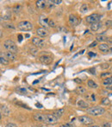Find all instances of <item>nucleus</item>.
Masks as SVG:
<instances>
[{
	"mask_svg": "<svg viewBox=\"0 0 112 127\" xmlns=\"http://www.w3.org/2000/svg\"><path fill=\"white\" fill-rule=\"evenodd\" d=\"M4 48L7 51H10V52H12V53L14 54H17L18 52L17 46L16 45V43L12 40H6L4 42Z\"/></svg>",
	"mask_w": 112,
	"mask_h": 127,
	"instance_id": "1",
	"label": "nucleus"
},
{
	"mask_svg": "<svg viewBox=\"0 0 112 127\" xmlns=\"http://www.w3.org/2000/svg\"><path fill=\"white\" fill-rule=\"evenodd\" d=\"M104 113H105V110L103 107H100V106H93V107L87 109V113L90 114V115L93 116V117L103 115Z\"/></svg>",
	"mask_w": 112,
	"mask_h": 127,
	"instance_id": "2",
	"label": "nucleus"
},
{
	"mask_svg": "<svg viewBox=\"0 0 112 127\" xmlns=\"http://www.w3.org/2000/svg\"><path fill=\"white\" fill-rule=\"evenodd\" d=\"M17 28L22 31H29L33 29V25L29 21H22L17 24Z\"/></svg>",
	"mask_w": 112,
	"mask_h": 127,
	"instance_id": "3",
	"label": "nucleus"
},
{
	"mask_svg": "<svg viewBox=\"0 0 112 127\" xmlns=\"http://www.w3.org/2000/svg\"><path fill=\"white\" fill-rule=\"evenodd\" d=\"M58 119L59 118H57L53 114H44L43 115L42 123H45V124H48V125H54V124H56L58 122Z\"/></svg>",
	"mask_w": 112,
	"mask_h": 127,
	"instance_id": "4",
	"label": "nucleus"
},
{
	"mask_svg": "<svg viewBox=\"0 0 112 127\" xmlns=\"http://www.w3.org/2000/svg\"><path fill=\"white\" fill-rule=\"evenodd\" d=\"M100 18H101V16L98 13H93L91 15H89L87 16L85 18V21L86 23H88V24H96V23H98V22H100Z\"/></svg>",
	"mask_w": 112,
	"mask_h": 127,
	"instance_id": "5",
	"label": "nucleus"
},
{
	"mask_svg": "<svg viewBox=\"0 0 112 127\" xmlns=\"http://www.w3.org/2000/svg\"><path fill=\"white\" fill-rule=\"evenodd\" d=\"M79 121L86 125H90L94 124V119L91 118V117H89V116H80V117H79Z\"/></svg>",
	"mask_w": 112,
	"mask_h": 127,
	"instance_id": "6",
	"label": "nucleus"
},
{
	"mask_svg": "<svg viewBox=\"0 0 112 127\" xmlns=\"http://www.w3.org/2000/svg\"><path fill=\"white\" fill-rule=\"evenodd\" d=\"M32 43H33L36 47H38V48H43V47H45V45H46L45 41L41 38H38V37H34V38L32 39Z\"/></svg>",
	"mask_w": 112,
	"mask_h": 127,
	"instance_id": "7",
	"label": "nucleus"
},
{
	"mask_svg": "<svg viewBox=\"0 0 112 127\" xmlns=\"http://www.w3.org/2000/svg\"><path fill=\"white\" fill-rule=\"evenodd\" d=\"M39 61H41V63H43V64H50L51 62H52V56H50V55H41V56H40V58H39Z\"/></svg>",
	"mask_w": 112,
	"mask_h": 127,
	"instance_id": "8",
	"label": "nucleus"
},
{
	"mask_svg": "<svg viewBox=\"0 0 112 127\" xmlns=\"http://www.w3.org/2000/svg\"><path fill=\"white\" fill-rule=\"evenodd\" d=\"M48 22H49V18L42 15L39 18V24H41V26H43V28H46V27H48Z\"/></svg>",
	"mask_w": 112,
	"mask_h": 127,
	"instance_id": "9",
	"label": "nucleus"
},
{
	"mask_svg": "<svg viewBox=\"0 0 112 127\" xmlns=\"http://www.w3.org/2000/svg\"><path fill=\"white\" fill-rule=\"evenodd\" d=\"M79 20L76 16H74V15H70L69 16V24L71 26H72V27L77 26V25L79 24Z\"/></svg>",
	"mask_w": 112,
	"mask_h": 127,
	"instance_id": "10",
	"label": "nucleus"
},
{
	"mask_svg": "<svg viewBox=\"0 0 112 127\" xmlns=\"http://www.w3.org/2000/svg\"><path fill=\"white\" fill-rule=\"evenodd\" d=\"M36 34L38 35L39 36H41V37H45L48 35V30L46 28H38V29H36Z\"/></svg>",
	"mask_w": 112,
	"mask_h": 127,
	"instance_id": "11",
	"label": "nucleus"
},
{
	"mask_svg": "<svg viewBox=\"0 0 112 127\" xmlns=\"http://www.w3.org/2000/svg\"><path fill=\"white\" fill-rule=\"evenodd\" d=\"M47 3H48V1H44V0L37 1V2H36V7L38 8L39 10H44L48 5Z\"/></svg>",
	"mask_w": 112,
	"mask_h": 127,
	"instance_id": "12",
	"label": "nucleus"
},
{
	"mask_svg": "<svg viewBox=\"0 0 112 127\" xmlns=\"http://www.w3.org/2000/svg\"><path fill=\"white\" fill-rule=\"evenodd\" d=\"M0 62L2 65H7L9 64V59L7 58V56L5 55V54H4V52L0 53Z\"/></svg>",
	"mask_w": 112,
	"mask_h": 127,
	"instance_id": "13",
	"label": "nucleus"
},
{
	"mask_svg": "<svg viewBox=\"0 0 112 127\" xmlns=\"http://www.w3.org/2000/svg\"><path fill=\"white\" fill-rule=\"evenodd\" d=\"M77 106L79 107L82 108V109H89V104L85 100H82V99H79L77 102Z\"/></svg>",
	"mask_w": 112,
	"mask_h": 127,
	"instance_id": "14",
	"label": "nucleus"
},
{
	"mask_svg": "<svg viewBox=\"0 0 112 127\" xmlns=\"http://www.w3.org/2000/svg\"><path fill=\"white\" fill-rule=\"evenodd\" d=\"M103 26V24L102 22H98V23H96V24H93L91 25V29L92 30V31H98V30H99V29L102 28Z\"/></svg>",
	"mask_w": 112,
	"mask_h": 127,
	"instance_id": "15",
	"label": "nucleus"
},
{
	"mask_svg": "<svg viewBox=\"0 0 112 127\" xmlns=\"http://www.w3.org/2000/svg\"><path fill=\"white\" fill-rule=\"evenodd\" d=\"M85 99L87 100L91 101V102H95L97 101V98H96V95L94 93H87L85 94Z\"/></svg>",
	"mask_w": 112,
	"mask_h": 127,
	"instance_id": "16",
	"label": "nucleus"
},
{
	"mask_svg": "<svg viewBox=\"0 0 112 127\" xmlns=\"http://www.w3.org/2000/svg\"><path fill=\"white\" fill-rule=\"evenodd\" d=\"M1 113L4 114V116H9L10 114V108L8 107L7 106H5V105H2L1 106Z\"/></svg>",
	"mask_w": 112,
	"mask_h": 127,
	"instance_id": "17",
	"label": "nucleus"
},
{
	"mask_svg": "<svg viewBox=\"0 0 112 127\" xmlns=\"http://www.w3.org/2000/svg\"><path fill=\"white\" fill-rule=\"evenodd\" d=\"M65 113V109L64 108H61V109H58V110H55L54 113H53V115L55 116V117L57 118H60V117L63 116Z\"/></svg>",
	"mask_w": 112,
	"mask_h": 127,
	"instance_id": "18",
	"label": "nucleus"
},
{
	"mask_svg": "<svg viewBox=\"0 0 112 127\" xmlns=\"http://www.w3.org/2000/svg\"><path fill=\"white\" fill-rule=\"evenodd\" d=\"M99 49L102 52L106 53V52H108V51L110 50V46L108 45V44H106V43H102V44L99 45Z\"/></svg>",
	"mask_w": 112,
	"mask_h": 127,
	"instance_id": "19",
	"label": "nucleus"
},
{
	"mask_svg": "<svg viewBox=\"0 0 112 127\" xmlns=\"http://www.w3.org/2000/svg\"><path fill=\"white\" fill-rule=\"evenodd\" d=\"M5 55L7 56V58L9 59V61H14L16 60V58H17V55H16V54L12 53V52H10V51H6L5 52Z\"/></svg>",
	"mask_w": 112,
	"mask_h": 127,
	"instance_id": "20",
	"label": "nucleus"
},
{
	"mask_svg": "<svg viewBox=\"0 0 112 127\" xmlns=\"http://www.w3.org/2000/svg\"><path fill=\"white\" fill-rule=\"evenodd\" d=\"M76 93L78 94H80V95H83V94H86V89L84 87V86H78L76 88Z\"/></svg>",
	"mask_w": 112,
	"mask_h": 127,
	"instance_id": "21",
	"label": "nucleus"
},
{
	"mask_svg": "<svg viewBox=\"0 0 112 127\" xmlns=\"http://www.w3.org/2000/svg\"><path fill=\"white\" fill-rule=\"evenodd\" d=\"M108 37L106 36H103V35H98L96 36V40L97 42H105L107 41Z\"/></svg>",
	"mask_w": 112,
	"mask_h": 127,
	"instance_id": "22",
	"label": "nucleus"
},
{
	"mask_svg": "<svg viewBox=\"0 0 112 127\" xmlns=\"http://www.w3.org/2000/svg\"><path fill=\"white\" fill-rule=\"evenodd\" d=\"M87 85H88V86L91 87V88H98V84L95 83L92 80H89L88 82H87Z\"/></svg>",
	"mask_w": 112,
	"mask_h": 127,
	"instance_id": "23",
	"label": "nucleus"
},
{
	"mask_svg": "<svg viewBox=\"0 0 112 127\" xmlns=\"http://www.w3.org/2000/svg\"><path fill=\"white\" fill-rule=\"evenodd\" d=\"M103 84L104 85V86H110L112 85V77L110 78H107V79H104L103 80Z\"/></svg>",
	"mask_w": 112,
	"mask_h": 127,
	"instance_id": "24",
	"label": "nucleus"
},
{
	"mask_svg": "<svg viewBox=\"0 0 112 127\" xmlns=\"http://www.w3.org/2000/svg\"><path fill=\"white\" fill-rule=\"evenodd\" d=\"M21 10H22V6L19 5H17L13 8V12L16 13V14H19L20 12H21Z\"/></svg>",
	"mask_w": 112,
	"mask_h": 127,
	"instance_id": "25",
	"label": "nucleus"
},
{
	"mask_svg": "<svg viewBox=\"0 0 112 127\" xmlns=\"http://www.w3.org/2000/svg\"><path fill=\"white\" fill-rule=\"evenodd\" d=\"M89 10V7L88 5H86V4H84V5H82L81 8H80V11H81V13H85V12H87Z\"/></svg>",
	"mask_w": 112,
	"mask_h": 127,
	"instance_id": "26",
	"label": "nucleus"
},
{
	"mask_svg": "<svg viewBox=\"0 0 112 127\" xmlns=\"http://www.w3.org/2000/svg\"><path fill=\"white\" fill-rule=\"evenodd\" d=\"M29 51H30L31 55H34V56H36L37 54H38V49L36 48H34V47H31V48H29Z\"/></svg>",
	"mask_w": 112,
	"mask_h": 127,
	"instance_id": "27",
	"label": "nucleus"
},
{
	"mask_svg": "<svg viewBox=\"0 0 112 127\" xmlns=\"http://www.w3.org/2000/svg\"><path fill=\"white\" fill-rule=\"evenodd\" d=\"M2 18H4V20H10L11 18V11L7 10L6 14L4 15V17H2Z\"/></svg>",
	"mask_w": 112,
	"mask_h": 127,
	"instance_id": "28",
	"label": "nucleus"
},
{
	"mask_svg": "<svg viewBox=\"0 0 112 127\" xmlns=\"http://www.w3.org/2000/svg\"><path fill=\"white\" fill-rule=\"evenodd\" d=\"M17 92L20 94H26L27 93V90L24 88V87H17Z\"/></svg>",
	"mask_w": 112,
	"mask_h": 127,
	"instance_id": "29",
	"label": "nucleus"
},
{
	"mask_svg": "<svg viewBox=\"0 0 112 127\" xmlns=\"http://www.w3.org/2000/svg\"><path fill=\"white\" fill-rule=\"evenodd\" d=\"M111 76V74L110 73H103L102 74H101V78L102 79H107V78H110Z\"/></svg>",
	"mask_w": 112,
	"mask_h": 127,
	"instance_id": "30",
	"label": "nucleus"
},
{
	"mask_svg": "<svg viewBox=\"0 0 112 127\" xmlns=\"http://www.w3.org/2000/svg\"><path fill=\"white\" fill-rule=\"evenodd\" d=\"M101 103H102L103 105H104V106H107V105H110V101L108 98H103L102 99V101H101Z\"/></svg>",
	"mask_w": 112,
	"mask_h": 127,
	"instance_id": "31",
	"label": "nucleus"
},
{
	"mask_svg": "<svg viewBox=\"0 0 112 127\" xmlns=\"http://www.w3.org/2000/svg\"><path fill=\"white\" fill-rule=\"evenodd\" d=\"M16 105L21 106V107H22V108H25V109H27V110H30V108H29L25 104H22V102H18V101H17V102H16Z\"/></svg>",
	"mask_w": 112,
	"mask_h": 127,
	"instance_id": "32",
	"label": "nucleus"
},
{
	"mask_svg": "<svg viewBox=\"0 0 112 127\" xmlns=\"http://www.w3.org/2000/svg\"><path fill=\"white\" fill-rule=\"evenodd\" d=\"M48 27L54 28V27H56V23H55L53 19H49V22H48Z\"/></svg>",
	"mask_w": 112,
	"mask_h": 127,
	"instance_id": "33",
	"label": "nucleus"
},
{
	"mask_svg": "<svg viewBox=\"0 0 112 127\" xmlns=\"http://www.w3.org/2000/svg\"><path fill=\"white\" fill-rule=\"evenodd\" d=\"M4 26L6 27V28H8V29H16V28H15V26L12 24H5Z\"/></svg>",
	"mask_w": 112,
	"mask_h": 127,
	"instance_id": "34",
	"label": "nucleus"
},
{
	"mask_svg": "<svg viewBox=\"0 0 112 127\" xmlns=\"http://www.w3.org/2000/svg\"><path fill=\"white\" fill-rule=\"evenodd\" d=\"M109 67H110V65L108 64V63H103V64L101 65V68H102V69H107Z\"/></svg>",
	"mask_w": 112,
	"mask_h": 127,
	"instance_id": "35",
	"label": "nucleus"
},
{
	"mask_svg": "<svg viewBox=\"0 0 112 127\" xmlns=\"http://www.w3.org/2000/svg\"><path fill=\"white\" fill-rule=\"evenodd\" d=\"M112 25V21L111 20H107V21L105 22V26L107 27H110Z\"/></svg>",
	"mask_w": 112,
	"mask_h": 127,
	"instance_id": "36",
	"label": "nucleus"
},
{
	"mask_svg": "<svg viewBox=\"0 0 112 127\" xmlns=\"http://www.w3.org/2000/svg\"><path fill=\"white\" fill-rule=\"evenodd\" d=\"M5 127H18V126L16 124H13V123H8V124H6Z\"/></svg>",
	"mask_w": 112,
	"mask_h": 127,
	"instance_id": "37",
	"label": "nucleus"
},
{
	"mask_svg": "<svg viewBox=\"0 0 112 127\" xmlns=\"http://www.w3.org/2000/svg\"><path fill=\"white\" fill-rule=\"evenodd\" d=\"M51 3H53V4H54V5H60L62 3L61 0H52L51 1Z\"/></svg>",
	"mask_w": 112,
	"mask_h": 127,
	"instance_id": "38",
	"label": "nucleus"
},
{
	"mask_svg": "<svg viewBox=\"0 0 112 127\" xmlns=\"http://www.w3.org/2000/svg\"><path fill=\"white\" fill-rule=\"evenodd\" d=\"M89 71H90V73H91V74H96V68L95 67H91V68L89 69Z\"/></svg>",
	"mask_w": 112,
	"mask_h": 127,
	"instance_id": "39",
	"label": "nucleus"
},
{
	"mask_svg": "<svg viewBox=\"0 0 112 127\" xmlns=\"http://www.w3.org/2000/svg\"><path fill=\"white\" fill-rule=\"evenodd\" d=\"M102 127H111V125L109 122H105L102 125Z\"/></svg>",
	"mask_w": 112,
	"mask_h": 127,
	"instance_id": "40",
	"label": "nucleus"
},
{
	"mask_svg": "<svg viewBox=\"0 0 112 127\" xmlns=\"http://www.w3.org/2000/svg\"><path fill=\"white\" fill-rule=\"evenodd\" d=\"M58 29L60 30V31H62V32H67V29H65V28H63V27H58Z\"/></svg>",
	"mask_w": 112,
	"mask_h": 127,
	"instance_id": "41",
	"label": "nucleus"
},
{
	"mask_svg": "<svg viewBox=\"0 0 112 127\" xmlns=\"http://www.w3.org/2000/svg\"><path fill=\"white\" fill-rule=\"evenodd\" d=\"M60 127H72V126L70 124H63V125H61Z\"/></svg>",
	"mask_w": 112,
	"mask_h": 127,
	"instance_id": "42",
	"label": "nucleus"
},
{
	"mask_svg": "<svg viewBox=\"0 0 112 127\" xmlns=\"http://www.w3.org/2000/svg\"><path fill=\"white\" fill-rule=\"evenodd\" d=\"M97 44H98V43H97V42H94L91 43V45H89V47H90V48H91V47H96V46H97Z\"/></svg>",
	"mask_w": 112,
	"mask_h": 127,
	"instance_id": "43",
	"label": "nucleus"
},
{
	"mask_svg": "<svg viewBox=\"0 0 112 127\" xmlns=\"http://www.w3.org/2000/svg\"><path fill=\"white\" fill-rule=\"evenodd\" d=\"M74 81L77 82V83H81L82 80L80 79H75V80H74Z\"/></svg>",
	"mask_w": 112,
	"mask_h": 127,
	"instance_id": "44",
	"label": "nucleus"
},
{
	"mask_svg": "<svg viewBox=\"0 0 112 127\" xmlns=\"http://www.w3.org/2000/svg\"><path fill=\"white\" fill-rule=\"evenodd\" d=\"M36 106H37L38 108H41V107H42V106H41V105L40 103H36Z\"/></svg>",
	"mask_w": 112,
	"mask_h": 127,
	"instance_id": "45",
	"label": "nucleus"
},
{
	"mask_svg": "<svg viewBox=\"0 0 112 127\" xmlns=\"http://www.w3.org/2000/svg\"><path fill=\"white\" fill-rule=\"evenodd\" d=\"M106 89H108V90H112V85H110V86H106Z\"/></svg>",
	"mask_w": 112,
	"mask_h": 127,
	"instance_id": "46",
	"label": "nucleus"
},
{
	"mask_svg": "<svg viewBox=\"0 0 112 127\" xmlns=\"http://www.w3.org/2000/svg\"><path fill=\"white\" fill-rule=\"evenodd\" d=\"M89 55H90V56H95L96 54L92 53V52H89Z\"/></svg>",
	"mask_w": 112,
	"mask_h": 127,
	"instance_id": "47",
	"label": "nucleus"
},
{
	"mask_svg": "<svg viewBox=\"0 0 112 127\" xmlns=\"http://www.w3.org/2000/svg\"><path fill=\"white\" fill-rule=\"evenodd\" d=\"M18 38H19V42H22V35H19V36H18Z\"/></svg>",
	"mask_w": 112,
	"mask_h": 127,
	"instance_id": "48",
	"label": "nucleus"
},
{
	"mask_svg": "<svg viewBox=\"0 0 112 127\" xmlns=\"http://www.w3.org/2000/svg\"><path fill=\"white\" fill-rule=\"evenodd\" d=\"M88 127H101V126H99V125H91Z\"/></svg>",
	"mask_w": 112,
	"mask_h": 127,
	"instance_id": "49",
	"label": "nucleus"
},
{
	"mask_svg": "<svg viewBox=\"0 0 112 127\" xmlns=\"http://www.w3.org/2000/svg\"><path fill=\"white\" fill-rule=\"evenodd\" d=\"M37 82H39V80H36V81H34V82H33V84H36Z\"/></svg>",
	"mask_w": 112,
	"mask_h": 127,
	"instance_id": "50",
	"label": "nucleus"
},
{
	"mask_svg": "<svg viewBox=\"0 0 112 127\" xmlns=\"http://www.w3.org/2000/svg\"><path fill=\"white\" fill-rule=\"evenodd\" d=\"M111 27H112V25H111Z\"/></svg>",
	"mask_w": 112,
	"mask_h": 127,
	"instance_id": "51",
	"label": "nucleus"
}]
</instances>
